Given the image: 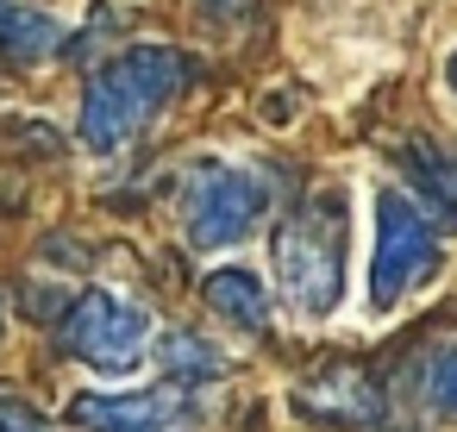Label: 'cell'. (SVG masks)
Listing matches in <instances>:
<instances>
[{"instance_id": "3957f363", "label": "cell", "mask_w": 457, "mask_h": 432, "mask_svg": "<svg viewBox=\"0 0 457 432\" xmlns=\"http://www.w3.org/2000/svg\"><path fill=\"white\" fill-rule=\"evenodd\" d=\"M438 232L432 220L401 195V188H376V245H370V307L388 313L401 307L413 288H426L438 276Z\"/></svg>"}, {"instance_id": "9c48e42d", "label": "cell", "mask_w": 457, "mask_h": 432, "mask_svg": "<svg viewBox=\"0 0 457 432\" xmlns=\"http://www.w3.org/2000/svg\"><path fill=\"white\" fill-rule=\"evenodd\" d=\"M201 301L220 320H232L238 332H270V295H263V282L251 270H207Z\"/></svg>"}, {"instance_id": "ba28073f", "label": "cell", "mask_w": 457, "mask_h": 432, "mask_svg": "<svg viewBox=\"0 0 457 432\" xmlns=\"http://www.w3.org/2000/svg\"><path fill=\"white\" fill-rule=\"evenodd\" d=\"M63 26L51 20V13H38V7H20V0H0V57L7 63H51L57 51H63Z\"/></svg>"}, {"instance_id": "5bb4252c", "label": "cell", "mask_w": 457, "mask_h": 432, "mask_svg": "<svg viewBox=\"0 0 457 432\" xmlns=\"http://www.w3.org/2000/svg\"><path fill=\"white\" fill-rule=\"evenodd\" d=\"M195 7H201L207 20H245V13H251V0H195Z\"/></svg>"}, {"instance_id": "7a4b0ae2", "label": "cell", "mask_w": 457, "mask_h": 432, "mask_svg": "<svg viewBox=\"0 0 457 432\" xmlns=\"http://www.w3.org/2000/svg\"><path fill=\"white\" fill-rule=\"evenodd\" d=\"M345 238H351V220L338 195H313L276 226L270 238L276 282L301 320H326L345 301Z\"/></svg>"}, {"instance_id": "5b68a950", "label": "cell", "mask_w": 457, "mask_h": 432, "mask_svg": "<svg viewBox=\"0 0 457 432\" xmlns=\"http://www.w3.org/2000/svg\"><path fill=\"white\" fill-rule=\"evenodd\" d=\"M63 351L76 363H88L95 376H132L151 357V313L138 301H126L120 288H88L63 326H57Z\"/></svg>"}, {"instance_id": "52a82bcc", "label": "cell", "mask_w": 457, "mask_h": 432, "mask_svg": "<svg viewBox=\"0 0 457 432\" xmlns=\"http://www.w3.org/2000/svg\"><path fill=\"white\" fill-rule=\"evenodd\" d=\"M188 407V388H126V395H82L70 407V420L82 432H170Z\"/></svg>"}, {"instance_id": "7c38bea8", "label": "cell", "mask_w": 457, "mask_h": 432, "mask_svg": "<svg viewBox=\"0 0 457 432\" xmlns=\"http://www.w3.org/2000/svg\"><path fill=\"white\" fill-rule=\"evenodd\" d=\"M420 401L432 420H457V338L420 357Z\"/></svg>"}, {"instance_id": "6da1fadb", "label": "cell", "mask_w": 457, "mask_h": 432, "mask_svg": "<svg viewBox=\"0 0 457 432\" xmlns=\"http://www.w3.org/2000/svg\"><path fill=\"white\" fill-rule=\"evenodd\" d=\"M188 82V57L170 45H132L120 51L107 70H95L88 95H82V145L95 157H120Z\"/></svg>"}, {"instance_id": "277c9868", "label": "cell", "mask_w": 457, "mask_h": 432, "mask_svg": "<svg viewBox=\"0 0 457 432\" xmlns=\"http://www.w3.org/2000/svg\"><path fill=\"white\" fill-rule=\"evenodd\" d=\"M270 176L251 163H201L182 188V232L195 251H226L238 245L263 213H270Z\"/></svg>"}, {"instance_id": "4fadbf2b", "label": "cell", "mask_w": 457, "mask_h": 432, "mask_svg": "<svg viewBox=\"0 0 457 432\" xmlns=\"http://www.w3.org/2000/svg\"><path fill=\"white\" fill-rule=\"evenodd\" d=\"M0 432H45V426H38V420H32L13 395H0Z\"/></svg>"}, {"instance_id": "30bf717a", "label": "cell", "mask_w": 457, "mask_h": 432, "mask_svg": "<svg viewBox=\"0 0 457 432\" xmlns=\"http://www.w3.org/2000/svg\"><path fill=\"white\" fill-rule=\"evenodd\" d=\"M401 170L413 176V188H420V195H426L438 213H451V220H457V151L426 145V138H407Z\"/></svg>"}, {"instance_id": "9a60e30c", "label": "cell", "mask_w": 457, "mask_h": 432, "mask_svg": "<svg viewBox=\"0 0 457 432\" xmlns=\"http://www.w3.org/2000/svg\"><path fill=\"white\" fill-rule=\"evenodd\" d=\"M445 82H451V95H457V51H451V63H445Z\"/></svg>"}, {"instance_id": "8fae6325", "label": "cell", "mask_w": 457, "mask_h": 432, "mask_svg": "<svg viewBox=\"0 0 457 432\" xmlns=\"http://www.w3.org/2000/svg\"><path fill=\"white\" fill-rule=\"evenodd\" d=\"M157 363L170 370V382H213V376H226V357L207 345V338H195V332H170L163 345H157Z\"/></svg>"}, {"instance_id": "8992f818", "label": "cell", "mask_w": 457, "mask_h": 432, "mask_svg": "<svg viewBox=\"0 0 457 432\" xmlns=\"http://www.w3.org/2000/svg\"><path fill=\"white\" fill-rule=\"evenodd\" d=\"M295 413L313 420V426H332V432H357V426H376L388 413V401H382V388L363 363L332 357V363H320L295 382Z\"/></svg>"}]
</instances>
